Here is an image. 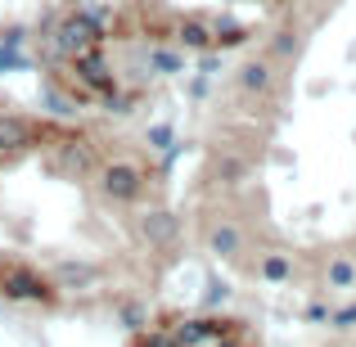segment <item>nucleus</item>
<instances>
[{"mask_svg":"<svg viewBox=\"0 0 356 347\" xmlns=\"http://www.w3.org/2000/svg\"><path fill=\"white\" fill-rule=\"evenodd\" d=\"M330 284H334V289L356 284V266H352V261H334V266H330Z\"/></svg>","mask_w":356,"mask_h":347,"instance_id":"1","label":"nucleus"},{"mask_svg":"<svg viewBox=\"0 0 356 347\" xmlns=\"http://www.w3.org/2000/svg\"><path fill=\"white\" fill-rule=\"evenodd\" d=\"M261 275L280 284V280H289V261L284 257H266V261H261Z\"/></svg>","mask_w":356,"mask_h":347,"instance_id":"2","label":"nucleus"},{"mask_svg":"<svg viewBox=\"0 0 356 347\" xmlns=\"http://www.w3.org/2000/svg\"><path fill=\"white\" fill-rule=\"evenodd\" d=\"M330 321L339 325V330H352V325H356V302H352V307H339V312H330Z\"/></svg>","mask_w":356,"mask_h":347,"instance_id":"3","label":"nucleus"}]
</instances>
